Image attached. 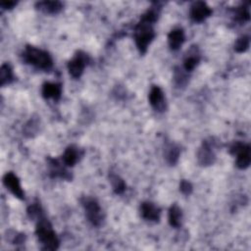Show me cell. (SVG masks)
Segmentation results:
<instances>
[{"instance_id": "1", "label": "cell", "mask_w": 251, "mask_h": 251, "mask_svg": "<svg viewBox=\"0 0 251 251\" xmlns=\"http://www.w3.org/2000/svg\"><path fill=\"white\" fill-rule=\"evenodd\" d=\"M35 233L44 250H56L59 247V239L50 222L42 215L37 219Z\"/></svg>"}, {"instance_id": "2", "label": "cell", "mask_w": 251, "mask_h": 251, "mask_svg": "<svg viewBox=\"0 0 251 251\" xmlns=\"http://www.w3.org/2000/svg\"><path fill=\"white\" fill-rule=\"evenodd\" d=\"M22 58L26 64L43 71H49L53 67V60L50 54L34 46H26L22 54Z\"/></svg>"}, {"instance_id": "3", "label": "cell", "mask_w": 251, "mask_h": 251, "mask_svg": "<svg viewBox=\"0 0 251 251\" xmlns=\"http://www.w3.org/2000/svg\"><path fill=\"white\" fill-rule=\"evenodd\" d=\"M155 37L153 24L140 20L134 29V40L140 53H145L149 44Z\"/></svg>"}, {"instance_id": "4", "label": "cell", "mask_w": 251, "mask_h": 251, "mask_svg": "<svg viewBox=\"0 0 251 251\" xmlns=\"http://www.w3.org/2000/svg\"><path fill=\"white\" fill-rule=\"evenodd\" d=\"M82 206L84 208L87 220L93 226H100L104 220V215L98 202L93 198L84 197L82 199Z\"/></svg>"}, {"instance_id": "5", "label": "cell", "mask_w": 251, "mask_h": 251, "mask_svg": "<svg viewBox=\"0 0 251 251\" xmlns=\"http://www.w3.org/2000/svg\"><path fill=\"white\" fill-rule=\"evenodd\" d=\"M230 152L236 156V166L239 169H246L250 165V146L242 142H235L230 147Z\"/></svg>"}, {"instance_id": "6", "label": "cell", "mask_w": 251, "mask_h": 251, "mask_svg": "<svg viewBox=\"0 0 251 251\" xmlns=\"http://www.w3.org/2000/svg\"><path fill=\"white\" fill-rule=\"evenodd\" d=\"M88 61L89 58L86 53L82 51H77L75 57L68 63V71L70 75L75 78H78L82 75Z\"/></svg>"}, {"instance_id": "7", "label": "cell", "mask_w": 251, "mask_h": 251, "mask_svg": "<svg viewBox=\"0 0 251 251\" xmlns=\"http://www.w3.org/2000/svg\"><path fill=\"white\" fill-rule=\"evenodd\" d=\"M197 159L201 166H210L213 165L216 160V153H215V144L214 141H203L201 147L197 153Z\"/></svg>"}, {"instance_id": "8", "label": "cell", "mask_w": 251, "mask_h": 251, "mask_svg": "<svg viewBox=\"0 0 251 251\" xmlns=\"http://www.w3.org/2000/svg\"><path fill=\"white\" fill-rule=\"evenodd\" d=\"M212 14V10L210 7L203 1L194 2L189 11L190 19L195 23H201L206 20Z\"/></svg>"}, {"instance_id": "9", "label": "cell", "mask_w": 251, "mask_h": 251, "mask_svg": "<svg viewBox=\"0 0 251 251\" xmlns=\"http://www.w3.org/2000/svg\"><path fill=\"white\" fill-rule=\"evenodd\" d=\"M3 183L7 189H9L17 198L25 199V192L21 186L19 177L12 172L7 173L3 176Z\"/></svg>"}, {"instance_id": "10", "label": "cell", "mask_w": 251, "mask_h": 251, "mask_svg": "<svg viewBox=\"0 0 251 251\" xmlns=\"http://www.w3.org/2000/svg\"><path fill=\"white\" fill-rule=\"evenodd\" d=\"M148 98H149L150 105L153 107V109L155 111H157L159 113L166 111V108H167L166 98H165L163 90L159 86H157V85L152 86V88L149 92Z\"/></svg>"}, {"instance_id": "11", "label": "cell", "mask_w": 251, "mask_h": 251, "mask_svg": "<svg viewBox=\"0 0 251 251\" xmlns=\"http://www.w3.org/2000/svg\"><path fill=\"white\" fill-rule=\"evenodd\" d=\"M141 216L150 222H159L161 211L160 209L151 202H143L140 206Z\"/></svg>"}, {"instance_id": "12", "label": "cell", "mask_w": 251, "mask_h": 251, "mask_svg": "<svg viewBox=\"0 0 251 251\" xmlns=\"http://www.w3.org/2000/svg\"><path fill=\"white\" fill-rule=\"evenodd\" d=\"M42 96L45 99L58 100L62 94V86L57 82H45L42 85Z\"/></svg>"}, {"instance_id": "13", "label": "cell", "mask_w": 251, "mask_h": 251, "mask_svg": "<svg viewBox=\"0 0 251 251\" xmlns=\"http://www.w3.org/2000/svg\"><path fill=\"white\" fill-rule=\"evenodd\" d=\"M184 39H185V35L182 28L177 27V28L172 29L168 35V42H169L170 48L172 50L179 49V47L183 44Z\"/></svg>"}, {"instance_id": "14", "label": "cell", "mask_w": 251, "mask_h": 251, "mask_svg": "<svg viewBox=\"0 0 251 251\" xmlns=\"http://www.w3.org/2000/svg\"><path fill=\"white\" fill-rule=\"evenodd\" d=\"M80 156H81V153H80V150L78 149V147H76L75 145H71L65 150V152L62 156L63 164L68 167H73L79 160Z\"/></svg>"}, {"instance_id": "15", "label": "cell", "mask_w": 251, "mask_h": 251, "mask_svg": "<svg viewBox=\"0 0 251 251\" xmlns=\"http://www.w3.org/2000/svg\"><path fill=\"white\" fill-rule=\"evenodd\" d=\"M200 61V56L198 50L195 46H192L187 52L184 61H183V69L185 72H191L198 65Z\"/></svg>"}, {"instance_id": "16", "label": "cell", "mask_w": 251, "mask_h": 251, "mask_svg": "<svg viewBox=\"0 0 251 251\" xmlns=\"http://www.w3.org/2000/svg\"><path fill=\"white\" fill-rule=\"evenodd\" d=\"M36 7L46 14H57L62 10L63 4L59 1H40L36 3Z\"/></svg>"}, {"instance_id": "17", "label": "cell", "mask_w": 251, "mask_h": 251, "mask_svg": "<svg viewBox=\"0 0 251 251\" xmlns=\"http://www.w3.org/2000/svg\"><path fill=\"white\" fill-rule=\"evenodd\" d=\"M169 223L174 227H179L181 226L182 212L176 204H173L169 209Z\"/></svg>"}, {"instance_id": "18", "label": "cell", "mask_w": 251, "mask_h": 251, "mask_svg": "<svg viewBox=\"0 0 251 251\" xmlns=\"http://www.w3.org/2000/svg\"><path fill=\"white\" fill-rule=\"evenodd\" d=\"M179 153V148L174 143H170L165 147V159L172 166L176 165V162L178 161Z\"/></svg>"}, {"instance_id": "19", "label": "cell", "mask_w": 251, "mask_h": 251, "mask_svg": "<svg viewBox=\"0 0 251 251\" xmlns=\"http://www.w3.org/2000/svg\"><path fill=\"white\" fill-rule=\"evenodd\" d=\"M15 79L13 70L9 64H3L0 69V83L2 86L10 84Z\"/></svg>"}, {"instance_id": "20", "label": "cell", "mask_w": 251, "mask_h": 251, "mask_svg": "<svg viewBox=\"0 0 251 251\" xmlns=\"http://www.w3.org/2000/svg\"><path fill=\"white\" fill-rule=\"evenodd\" d=\"M109 178H110V182H111V185L113 187V190L117 194H121L125 191L126 183H125L123 178H121L118 175H115V174H111L109 176Z\"/></svg>"}, {"instance_id": "21", "label": "cell", "mask_w": 251, "mask_h": 251, "mask_svg": "<svg viewBox=\"0 0 251 251\" xmlns=\"http://www.w3.org/2000/svg\"><path fill=\"white\" fill-rule=\"evenodd\" d=\"M249 43H250L249 37L247 35H242L236 39L234 43V50L238 53L245 52L249 47Z\"/></svg>"}, {"instance_id": "22", "label": "cell", "mask_w": 251, "mask_h": 251, "mask_svg": "<svg viewBox=\"0 0 251 251\" xmlns=\"http://www.w3.org/2000/svg\"><path fill=\"white\" fill-rule=\"evenodd\" d=\"M187 76L184 73V71L178 69V68H176L175 70V75H174V80H175V83L176 86L180 87V86H184L187 82Z\"/></svg>"}, {"instance_id": "23", "label": "cell", "mask_w": 251, "mask_h": 251, "mask_svg": "<svg viewBox=\"0 0 251 251\" xmlns=\"http://www.w3.org/2000/svg\"><path fill=\"white\" fill-rule=\"evenodd\" d=\"M249 10L246 7H239L236 12V19L239 21H248L249 20Z\"/></svg>"}, {"instance_id": "24", "label": "cell", "mask_w": 251, "mask_h": 251, "mask_svg": "<svg viewBox=\"0 0 251 251\" xmlns=\"http://www.w3.org/2000/svg\"><path fill=\"white\" fill-rule=\"evenodd\" d=\"M192 184L185 179H182L179 183V190L184 194V195H189L192 192Z\"/></svg>"}, {"instance_id": "25", "label": "cell", "mask_w": 251, "mask_h": 251, "mask_svg": "<svg viewBox=\"0 0 251 251\" xmlns=\"http://www.w3.org/2000/svg\"><path fill=\"white\" fill-rule=\"evenodd\" d=\"M16 4H17V2H15V1L2 2V3H1V7H2L3 9H11V8H13Z\"/></svg>"}]
</instances>
